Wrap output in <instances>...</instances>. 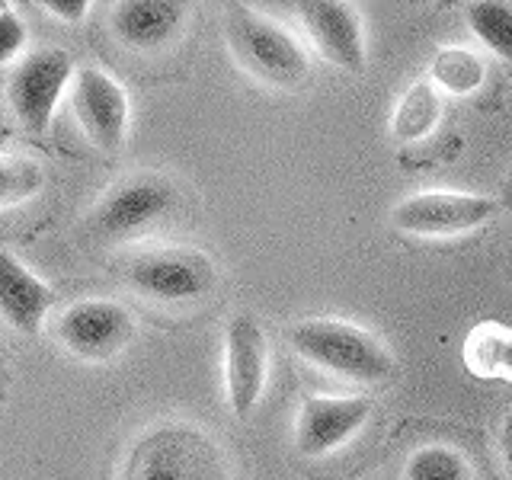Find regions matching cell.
<instances>
[{"label":"cell","instance_id":"cell-1","mask_svg":"<svg viewBox=\"0 0 512 480\" xmlns=\"http://www.w3.org/2000/svg\"><path fill=\"white\" fill-rule=\"evenodd\" d=\"M183 186L167 173H132L109 186L87 215V234L106 247L141 244L183 221Z\"/></svg>","mask_w":512,"mask_h":480},{"label":"cell","instance_id":"cell-2","mask_svg":"<svg viewBox=\"0 0 512 480\" xmlns=\"http://www.w3.org/2000/svg\"><path fill=\"white\" fill-rule=\"evenodd\" d=\"M288 346L298 359L333 378L356 384H388L397 375L391 346L372 330L336 317H308L288 327Z\"/></svg>","mask_w":512,"mask_h":480},{"label":"cell","instance_id":"cell-3","mask_svg":"<svg viewBox=\"0 0 512 480\" xmlns=\"http://www.w3.org/2000/svg\"><path fill=\"white\" fill-rule=\"evenodd\" d=\"M224 42L250 80L279 93H295L311 80V58L292 32L244 4L224 13Z\"/></svg>","mask_w":512,"mask_h":480},{"label":"cell","instance_id":"cell-4","mask_svg":"<svg viewBox=\"0 0 512 480\" xmlns=\"http://www.w3.org/2000/svg\"><path fill=\"white\" fill-rule=\"evenodd\" d=\"M119 480H234L221 445L192 423H157L125 452Z\"/></svg>","mask_w":512,"mask_h":480},{"label":"cell","instance_id":"cell-5","mask_svg":"<svg viewBox=\"0 0 512 480\" xmlns=\"http://www.w3.org/2000/svg\"><path fill=\"white\" fill-rule=\"evenodd\" d=\"M122 282L160 308H192L218 292V263L196 247H151L122 263Z\"/></svg>","mask_w":512,"mask_h":480},{"label":"cell","instance_id":"cell-6","mask_svg":"<svg viewBox=\"0 0 512 480\" xmlns=\"http://www.w3.org/2000/svg\"><path fill=\"white\" fill-rule=\"evenodd\" d=\"M55 340L80 362H109L138 340V317L116 298H77L55 317Z\"/></svg>","mask_w":512,"mask_h":480},{"label":"cell","instance_id":"cell-7","mask_svg":"<svg viewBox=\"0 0 512 480\" xmlns=\"http://www.w3.org/2000/svg\"><path fill=\"white\" fill-rule=\"evenodd\" d=\"M74 77V61L64 48H32L7 68V106L23 132L42 135L52 125L55 106Z\"/></svg>","mask_w":512,"mask_h":480},{"label":"cell","instance_id":"cell-8","mask_svg":"<svg viewBox=\"0 0 512 480\" xmlns=\"http://www.w3.org/2000/svg\"><path fill=\"white\" fill-rule=\"evenodd\" d=\"M500 215L493 196L455 189H423L391 208V224L410 237H461L490 224Z\"/></svg>","mask_w":512,"mask_h":480},{"label":"cell","instance_id":"cell-9","mask_svg":"<svg viewBox=\"0 0 512 480\" xmlns=\"http://www.w3.org/2000/svg\"><path fill=\"white\" fill-rule=\"evenodd\" d=\"M269 381V343L260 317L250 311L231 314L224 327V394L234 416L247 420L260 407Z\"/></svg>","mask_w":512,"mask_h":480},{"label":"cell","instance_id":"cell-10","mask_svg":"<svg viewBox=\"0 0 512 480\" xmlns=\"http://www.w3.org/2000/svg\"><path fill=\"white\" fill-rule=\"evenodd\" d=\"M71 109L84 138L96 151H119L132 122V103L128 93L109 71L103 68H80L71 87Z\"/></svg>","mask_w":512,"mask_h":480},{"label":"cell","instance_id":"cell-11","mask_svg":"<svg viewBox=\"0 0 512 480\" xmlns=\"http://www.w3.org/2000/svg\"><path fill=\"white\" fill-rule=\"evenodd\" d=\"M372 416V400L359 394H308L295 413V448L304 458H327L359 436Z\"/></svg>","mask_w":512,"mask_h":480},{"label":"cell","instance_id":"cell-12","mask_svg":"<svg viewBox=\"0 0 512 480\" xmlns=\"http://www.w3.org/2000/svg\"><path fill=\"white\" fill-rule=\"evenodd\" d=\"M298 13L311 45L327 64L349 74H359L365 68V32L359 13L349 4H340V0H308V4H298Z\"/></svg>","mask_w":512,"mask_h":480},{"label":"cell","instance_id":"cell-13","mask_svg":"<svg viewBox=\"0 0 512 480\" xmlns=\"http://www.w3.org/2000/svg\"><path fill=\"white\" fill-rule=\"evenodd\" d=\"M189 23V7L173 0H119L109 13V29L128 52L157 55L176 45Z\"/></svg>","mask_w":512,"mask_h":480},{"label":"cell","instance_id":"cell-14","mask_svg":"<svg viewBox=\"0 0 512 480\" xmlns=\"http://www.w3.org/2000/svg\"><path fill=\"white\" fill-rule=\"evenodd\" d=\"M55 304V288L42 282L10 247L0 250V314L20 336H39Z\"/></svg>","mask_w":512,"mask_h":480},{"label":"cell","instance_id":"cell-15","mask_svg":"<svg viewBox=\"0 0 512 480\" xmlns=\"http://www.w3.org/2000/svg\"><path fill=\"white\" fill-rule=\"evenodd\" d=\"M442 119V96L432 80H416L410 84L391 112V138L400 144H416L429 138Z\"/></svg>","mask_w":512,"mask_h":480},{"label":"cell","instance_id":"cell-16","mask_svg":"<svg viewBox=\"0 0 512 480\" xmlns=\"http://www.w3.org/2000/svg\"><path fill=\"white\" fill-rule=\"evenodd\" d=\"M464 365L474 378L512 381V330L500 324H477L464 340Z\"/></svg>","mask_w":512,"mask_h":480},{"label":"cell","instance_id":"cell-17","mask_svg":"<svg viewBox=\"0 0 512 480\" xmlns=\"http://www.w3.org/2000/svg\"><path fill=\"white\" fill-rule=\"evenodd\" d=\"M429 80L436 84L439 93L471 96L484 87L487 64L477 52H471V48H464V45H442L436 48V55H432Z\"/></svg>","mask_w":512,"mask_h":480},{"label":"cell","instance_id":"cell-18","mask_svg":"<svg viewBox=\"0 0 512 480\" xmlns=\"http://www.w3.org/2000/svg\"><path fill=\"white\" fill-rule=\"evenodd\" d=\"M471 36L487 48L493 58L512 64V4L503 0H477L464 10Z\"/></svg>","mask_w":512,"mask_h":480},{"label":"cell","instance_id":"cell-19","mask_svg":"<svg viewBox=\"0 0 512 480\" xmlns=\"http://www.w3.org/2000/svg\"><path fill=\"white\" fill-rule=\"evenodd\" d=\"M404 480H474V468L461 448L429 442L404 461Z\"/></svg>","mask_w":512,"mask_h":480},{"label":"cell","instance_id":"cell-20","mask_svg":"<svg viewBox=\"0 0 512 480\" xmlns=\"http://www.w3.org/2000/svg\"><path fill=\"white\" fill-rule=\"evenodd\" d=\"M42 186H45V170L39 160L4 151V157H0V208L4 212L36 199Z\"/></svg>","mask_w":512,"mask_h":480},{"label":"cell","instance_id":"cell-21","mask_svg":"<svg viewBox=\"0 0 512 480\" xmlns=\"http://www.w3.org/2000/svg\"><path fill=\"white\" fill-rule=\"evenodd\" d=\"M26 55V23L13 13L10 4L0 7V61L13 68Z\"/></svg>","mask_w":512,"mask_h":480},{"label":"cell","instance_id":"cell-22","mask_svg":"<svg viewBox=\"0 0 512 480\" xmlns=\"http://www.w3.org/2000/svg\"><path fill=\"white\" fill-rule=\"evenodd\" d=\"M42 10H48L61 23H80L87 16V0H42Z\"/></svg>","mask_w":512,"mask_h":480},{"label":"cell","instance_id":"cell-23","mask_svg":"<svg viewBox=\"0 0 512 480\" xmlns=\"http://www.w3.org/2000/svg\"><path fill=\"white\" fill-rule=\"evenodd\" d=\"M500 455L506 461V471L512 474V410L506 413L503 429H500Z\"/></svg>","mask_w":512,"mask_h":480}]
</instances>
